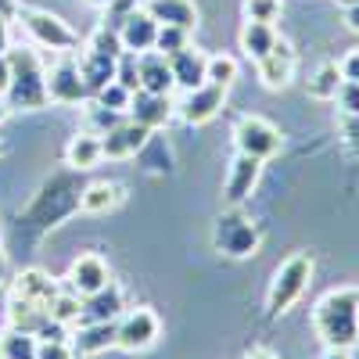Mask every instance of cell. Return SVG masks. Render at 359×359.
<instances>
[{
  "label": "cell",
  "mask_w": 359,
  "mask_h": 359,
  "mask_svg": "<svg viewBox=\"0 0 359 359\" xmlns=\"http://www.w3.org/2000/svg\"><path fill=\"white\" fill-rule=\"evenodd\" d=\"M313 327L327 348L359 345V287L327 291L313 309Z\"/></svg>",
  "instance_id": "obj_1"
},
{
  "label": "cell",
  "mask_w": 359,
  "mask_h": 359,
  "mask_svg": "<svg viewBox=\"0 0 359 359\" xmlns=\"http://www.w3.org/2000/svg\"><path fill=\"white\" fill-rule=\"evenodd\" d=\"M8 90L4 97L11 108H22V111H36L47 104V69L40 62L36 50L29 47H11L8 54Z\"/></svg>",
  "instance_id": "obj_2"
},
{
  "label": "cell",
  "mask_w": 359,
  "mask_h": 359,
  "mask_svg": "<svg viewBox=\"0 0 359 359\" xmlns=\"http://www.w3.org/2000/svg\"><path fill=\"white\" fill-rule=\"evenodd\" d=\"M118 54H123V43H118V33L104 22L94 36L86 43V54L79 62V72H83V83L90 90V97L104 90L111 79H115V69H118Z\"/></svg>",
  "instance_id": "obj_3"
},
{
  "label": "cell",
  "mask_w": 359,
  "mask_h": 359,
  "mask_svg": "<svg viewBox=\"0 0 359 359\" xmlns=\"http://www.w3.org/2000/svg\"><path fill=\"white\" fill-rule=\"evenodd\" d=\"M309 280H313V255H306V252L287 255V259L277 266L273 284H269V294H266V309H269V316L287 313V309L298 302V298L306 294Z\"/></svg>",
  "instance_id": "obj_4"
},
{
  "label": "cell",
  "mask_w": 359,
  "mask_h": 359,
  "mask_svg": "<svg viewBox=\"0 0 359 359\" xmlns=\"http://www.w3.org/2000/svg\"><path fill=\"white\" fill-rule=\"evenodd\" d=\"M18 22L25 29V36L33 40L36 47L43 50H54V54H76L79 50V33L50 11H40V8H18Z\"/></svg>",
  "instance_id": "obj_5"
},
{
  "label": "cell",
  "mask_w": 359,
  "mask_h": 359,
  "mask_svg": "<svg viewBox=\"0 0 359 359\" xmlns=\"http://www.w3.org/2000/svg\"><path fill=\"white\" fill-rule=\"evenodd\" d=\"M212 245L226 259H248V255L259 252V230H255V223L248 216L237 212V208H226V212L216 219Z\"/></svg>",
  "instance_id": "obj_6"
},
{
  "label": "cell",
  "mask_w": 359,
  "mask_h": 359,
  "mask_svg": "<svg viewBox=\"0 0 359 359\" xmlns=\"http://www.w3.org/2000/svg\"><path fill=\"white\" fill-rule=\"evenodd\" d=\"M158 338H162V320L147 306H137L115 320V348L123 352H147Z\"/></svg>",
  "instance_id": "obj_7"
},
{
  "label": "cell",
  "mask_w": 359,
  "mask_h": 359,
  "mask_svg": "<svg viewBox=\"0 0 359 359\" xmlns=\"http://www.w3.org/2000/svg\"><path fill=\"white\" fill-rule=\"evenodd\" d=\"M233 144H237V151H241V155H252V158L266 162V158H273L280 151L284 137H280V130L269 123V118H262V115H241L233 123Z\"/></svg>",
  "instance_id": "obj_8"
},
{
  "label": "cell",
  "mask_w": 359,
  "mask_h": 359,
  "mask_svg": "<svg viewBox=\"0 0 359 359\" xmlns=\"http://www.w3.org/2000/svg\"><path fill=\"white\" fill-rule=\"evenodd\" d=\"M90 97V90L83 83V72H79V62L72 54H62L57 62L47 69V101L50 104H83Z\"/></svg>",
  "instance_id": "obj_9"
},
{
  "label": "cell",
  "mask_w": 359,
  "mask_h": 359,
  "mask_svg": "<svg viewBox=\"0 0 359 359\" xmlns=\"http://www.w3.org/2000/svg\"><path fill=\"white\" fill-rule=\"evenodd\" d=\"M223 104H226V86L201 83L194 90H184V101L176 104V115L184 118L187 126H205L223 111Z\"/></svg>",
  "instance_id": "obj_10"
},
{
  "label": "cell",
  "mask_w": 359,
  "mask_h": 359,
  "mask_svg": "<svg viewBox=\"0 0 359 359\" xmlns=\"http://www.w3.org/2000/svg\"><path fill=\"white\" fill-rule=\"evenodd\" d=\"M104 284H111V269H108V262L97 252H83L79 259H72L69 277H65V291L86 298V294L101 291Z\"/></svg>",
  "instance_id": "obj_11"
},
{
  "label": "cell",
  "mask_w": 359,
  "mask_h": 359,
  "mask_svg": "<svg viewBox=\"0 0 359 359\" xmlns=\"http://www.w3.org/2000/svg\"><path fill=\"white\" fill-rule=\"evenodd\" d=\"M259 176H262V162L237 151L230 169H226V180H223V201H226V208H237L241 201H248V194L259 184Z\"/></svg>",
  "instance_id": "obj_12"
},
{
  "label": "cell",
  "mask_w": 359,
  "mask_h": 359,
  "mask_svg": "<svg viewBox=\"0 0 359 359\" xmlns=\"http://www.w3.org/2000/svg\"><path fill=\"white\" fill-rule=\"evenodd\" d=\"M147 137H151V130H144L133 118H123V123H115L108 133H101V151L111 162H123V158H133V155L144 151Z\"/></svg>",
  "instance_id": "obj_13"
},
{
  "label": "cell",
  "mask_w": 359,
  "mask_h": 359,
  "mask_svg": "<svg viewBox=\"0 0 359 359\" xmlns=\"http://www.w3.org/2000/svg\"><path fill=\"white\" fill-rule=\"evenodd\" d=\"M118 43H123L126 54H147L155 50V36H158V22L147 15L144 8H133L123 22H118Z\"/></svg>",
  "instance_id": "obj_14"
},
{
  "label": "cell",
  "mask_w": 359,
  "mask_h": 359,
  "mask_svg": "<svg viewBox=\"0 0 359 359\" xmlns=\"http://www.w3.org/2000/svg\"><path fill=\"white\" fill-rule=\"evenodd\" d=\"M294 65H298V57H294V47L280 36L273 43V50H269L266 57H259L255 69H259V79L266 90H284L291 79H294Z\"/></svg>",
  "instance_id": "obj_15"
},
{
  "label": "cell",
  "mask_w": 359,
  "mask_h": 359,
  "mask_svg": "<svg viewBox=\"0 0 359 359\" xmlns=\"http://www.w3.org/2000/svg\"><path fill=\"white\" fill-rule=\"evenodd\" d=\"M172 111H176V104L169 101V94H151V90H133L130 108H126V115L133 118V123H140L144 130H151V133L169 123Z\"/></svg>",
  "instance_id": "obj_16"
},
{
  "label": "cell",
  "mask_w": 359,
  "mask_h": 359,
  "mask_svg": "<svg viewBox=\"0 0 359 359\" xmlns=\"http://www.w3.org/2000/svg\"><path fill=\"white\" fill-rule=\"evenodd\" d=\"M123 309H126V306H123V287L111 280V284H104L101 291L79 298V323H108V320L123 316ZM79 323H76V327H79Z\"/></svg>",
  "instance_id": "obj_17"
},
{
  "label": "cell",
  "mask_w": 359,
  "mask_h": 359,
  "mask_svg": "<svg viewBox=\"0 0 359 359\" xmlns=\"http://www.w3.org/2000/svg\"><path fill=\"white\" fill-rule=\"evenodd\" d=\"M69 338H72L69 345H72L76 359L101 355V352L115 348V320H108V323H79V327H72Z\"/></svg>",
  "instance_id": "obj_18"
},
{
  "label": "cell",
  "mask_w": 359,
  "mask_h": 359,
  "mask_svg": "<svg viewBox=\"0 0 359 359\" xmlns=\"http://www.w3.org/2000/svg\"><path fill=\"white\" fill-rule=\"evenodd\" d=\"M123 201H126V187L123 184H115V180H97V184H86L79 191V212H86V216H108Z\"/></svg>",
  "instance_id": "obj_19"
},
{
  "label": "cell",
  "mask_w": 359,
  "mask_h": 359,
  "mask_svg": "<svg viewBox=\"0 0 359 359\" xmlns=\"http://www.w3.org/2000/svg\"><path fill=\"white\" fill-rule=\"evenodd\" d=\"M205 65H208V54H201L198 47H184V50H176L169 54V72H172V86L180 90H194L205 83Z\"/></svg>",
  "instance_id": "obj_20"
},
{
  "label": "cell",
  "mask_w": 359,
  "mask_h": 359,
  "mask_svg": "<svg viewBox=\"0 0 359 359\" xmlns=\"http://www.w3.org/2000/svg\"><path fill=\"white\" fill-rule=\"evenodd\" d=\"M47 323H50V309H47V306L29 302V298H18V294L8 298V327L40 338V334L47 331Z\"/></svg>",
  "instance_id": "obj_21"
},
{
  "label": "cell",
  "mask_w": 359,
  "mask_h": 359,
  "mask_svg": "<svg viewBox=\"0 0 359 359\" xmlns=\"http://www.w3.org/2000/svg\"><path fill=\"white\" fill-rule=\"evenodd\" d=\"M144 11L158 25H176V29H187V33H194V25H198L194 0H144Z\"/></svg>",
  "instance_id": "obj_22"
},
{
  "label": "cell",
  "mask_w": 359,
  "mask_h": 359,
  "mask_svg": "<svg viewBox=\"0 0 359 359\" xmlns=\"http://www.w3.org/2000/svg\"><path fill=\"white\" fill-rule=\"evenodd\" d=\"M57 280L50 277V273H43V269H22V273L15 277V284H11V294H18V298H29V302H40V306H47L50 309V302L57 298Z\"/></svg>",
  "instance_id": "obj_23"
},
{
  "label": "cell",
  "mask_w": 359,
  "mask_h": 359,
  "mask_svg": "<svg viewBox=\"0 0 359 359\" xmlns=\"http://www.w3.org/2000/svg\"><path fill=\"white\" fill-rule=\"evenodd\" d=\"M137 72H140V90H151V94H169L172 90L169 57L158 54V50L137 54Z\"/></svg>",
  "instance_id": "obj_24"
},
{
  "label": "cell",
  "mask_w": 359,
  "mask_h": 359,
  "mask_svg": "<svg viewBox=\"0 0 359 359\" xmlns=\"http://www.w3.org/2000/svg\"><path fill=\"white\" fill-rule=\"evenodd\" d=\"M101 158H104V151H101V137H97V133H90V130H79V133L65 144V165L76 169V172L94 169Z\"/></svg>",
  "instance_id": "obj_25"
},
{
  "label": "cell",
  "mask_w": 359,
  "mask_h": 359,
  "mask_svg": "<svg viewBox=\"0 0 359 359\" xmlns=\"http://www.w3.org/2000/svg\"><path fill=\"white\" fill-rule=\"evenodd\" d=\"M277 40H280V33H277L273 22H252V18H245V25H241V50H245V57L259 62V57H266L269 50H273Z\"/></svg>",
  "instance_id": "obj_26"
},
{
  "label": "cell",
  "mask_w": 359,
  "mask_h": 359,
  "mask_svg": "<svg viewBox=\"0 0 359 359\" xmlns=\"http://www.w3.org/2000/svg\"><path fill=\"white\" fill-rule=\"evenodd\" d=\"M338 86H341V69H338L334 62H323V65L306 79V94H309L313 101H334Z\"/></svg>",
  "instance_id": "obj_27"
},
{
  "label": "cell",
  "mask_w": 359,
  "mask_h": 359,
  "mask_svg": "<svg viewBox=\"0 0 359 359\" xmlns=\"http://www.w3.org/2000/svg\"><path fill=\"white\" fill-rule=\"evenodd\" d=\"M36 348H40L36 334L15 331V327H8V331L0 334V359H36Z\"/></svg>",
  "instance_id": "obj_28"
},
{
  "label": "cell",
  "mask_w": 359,
  "mask_h": 359,
  "mask_svg": "<svg viewBox=\"0 0 359 359\" xmlns=\"http://www.w3.org/2000/svg\"><path fill=\"white\" fill-rule=\"evenodd\" d=\"M237 79V57L230 54H212L208 57V65H205V83H216V86H226Z\"/></svg>",
  "instance_id": "obj_29"
},
{
  "label": "cell",
  "mask_w": 359,
  "mask_h": 359,
  "mask_svg": "<svg viewBox=\"0 0 359 359\" xmlns=\"http://www.w3.org/2000/svg\"><path fill=\"white\" fill-rule=\"evenodd\" d=\"M50 320L72 331V327L79 323V294H72V291H57V298L50 302Z\"/></svg>",
  "instance_id": "obj_30"
},
{
  "label": "cell",
  "mask_w": 359,
  "mask_h": 359,
  "mask_svg": "<svg viewBox=\"0 0 359 359\" xmlns=\"http://www.w3.org/2000/svg\"><path fill=\"white\" fill-rule=\"evenodd\" d=\"M115 123H123V115H118V111H111V108H104L101 101H90L86 104V130L90 133H108Z\"/></svg>",
  "instance_id": "obj_31"
},
{
  "label": "cell",
  "mask_w": 359,
  "mask_h": 359,
  "mask_svg": "<svg viewBox=\"0 0 359 359\" xmlns=\"http://www.w3.org/2000/svg\"><path fill=\"white\" fill-rule=\"evenodd\" d=\"M191 43V33L187 29H176V25H158V36H155V50L158 54H176V50H184Z\"/></svg>",
  "instance_id": "obj_32"
},
{
  "label": "cell",
  "mask_w": 359,
  "mask_h": 359,
  "mask_svg": "<svg viewBox=\"0 0 359 359\" xmlns=\"http://www.w3.org/2000/svg\"><path fill=\"white\" fill-rule=\"evenodd\" d=\"M130 97H133V90H126L123 83H115V79H111L104 90H97V94H94V101H101L104 108H111V111H118V115H126Z\"/></svg>",
  "instance_id": "obj_33"
},
{
  "label": "cell",
  "mask_w": 359,
  "mask_h": 359,
  "mask_svg": "<svg viewBox=\"0 0 359 359\" xmlns=\"http://www.w3.org/2000/svg\"><path fill=\"white\" fill-rule=\"evenodd\" d=\"M280 0H245V18L252 22H277Z\"/></svg>",
  "instance_id": "obj_34"
},
{
  "label": "cell",
  "mask_w": 359,
  "mask_h": 359,
  "mask_svg": "<svg viewBox=\"0 0 359 359\" xmlns=\"http://www.w3.org/2000/svg\"><path fill=\"white\" fill-rule=\"evenodd\" d=\"M334 104H338V111H341V115H359V83L341 79L338 94H334Z\"/></svg>",
  "instance_id": "obj_35"
},
{
  "label": "cell",
  "mask_w": 359,
  "mask_h": 359,
  "mask_svg": "<svg viewBox=\"0 0 359 359\" xmlns=\"http://www.w3.org/2000/svg\"><path fill=\"white\" fill-rule=\"evenodd\" d=\"M36 359H76V352H72L69 338H40Z\"/></svg>",
  "instance_id": "obj_36"
},
{
  "label": "cell",
  "mask_w": 359,
  "mask_h": 359,
  "mask_svg": "<svg viewBox=\"0 0 359 359\" xmlns=\"http://www.w3.org/2000/svg\"><path fill=\"white\" fill-rule=\"evenodd\" d=\"M341 137L348 144V151L359 155V115H341Z\"/></svg>",
  "instance_id": "obj_37"
},
{
  "label": "cell",
  "mask_w": 359,
  "mask_h": 359,
  "mask_svg": "<svg viewBox=\"0 0 359 359\" xmlns=\"http://www.w3.org/2000/svg\"><path fill=\"white\" fill-rule=\"evenodd\" d=\"M341 79H348V83H359V47H352L345 57H341Z\"/></svg>",
  "instance_id": "obj_38"
},
{
  "label": "cell",
  "mask_w": 359,
  "mask_h": 359,
  "mask_svg": "<svg viewBox=\"0 0 359 359\" xmlns=\"http://www.w3.org/2000/svg\"><path fill=\"white\" fill-rule=\"evenodd\" d=\"M8 50H11V22L0 18V57H4Z\"/></svg>",
  "instance_id": "obj_39"
},
{
  "label": "cell",
  "mask_w": 359,
  "mask_h": 359,
  "mask_svg": "<svg viewBox=\"0 0 359 359\" xmlns=\"http://www.w3.org/2000/svg\"><path fill=\"white\" fill-rule=\"evenodd\" d=\"M345 25L352 29V33H359V0H352V4L345 8Z\"/></svg>",
  "instance_id": "obj_40"
},
{
  "label": "cell",
  "mask_w": 359,
  "mask_h": 359,
  "mask_svg": "<svg viewBox=\"0 0 359 359\" xmlns=\"http://www.w3.org/2000/svg\"><path fill=\"white\" fill-rule=\"evenodd\" d=\"M0 18H18V0H0Z\"/></svg>",
  "instance_id": "obj_41"
},
{
  "label": "cell",
  "mask_w": 359,
  "mask_h": 359,
  "mask_svg": "<svg viewBox=\"0 0 359 359\" xmlns=\"http://www.w3.org/2000/svg\"><path fill=\"white\" fill-rule=\"evenodd\" d=\"M8 57H0V97H4V90H8Z\"/></svg>",
  "instance_id": "obj_42"
},
{
  "label": "cell",
  "mask_w": 359,
  "mask_h": 359,
  "mask_svg": "<svg viewBox=\"0 0 359 359\" xmlns=\"http://www.w3.org/2000/svg\"><path fill=\"white\" fill-rule=\"evenodd\" d=\"M320 359H352V355H348V348H327Z\"/></svg>",
  "instance_id": "obj_43"
},
{
  "label": "cell",
  "mask_w": 359,
  "mask_h": 359,
  "mask_svg": "<svg viewBox=\"0 0 359 359\" xmlns=\"http://www.w3.org/2000/svg\"><path fill=\"white\" fill-rule=\"evenodd\" d=\"M248 359H280V355H277V352H269V348H255Z\"/></svg>",
  "instance_id": "obj_44"
},
{
  "label": "cell",
  "mask_w": 359,
  "mask_h": 359,
  "mask_svg": "<svg viewBox=\"0 0 359 359\" xmlns=\"http://www.w3.org/2000/svg\"><path fill=\"white\" fill-rule=\"evenodd\" d=\"M83 4H90V8H108L111 0H83Z\"/></svg>",
  "instance_id": "obj_45"
},
{
  "label": "cell",
  "mask_w": 359,
  "mask_h": 359,
  "mask_svg": "<svg viewBox=\"0 0 359 359\" xmlns=\"http://www.w3.org/2000/svg\"><path fill=\"white\" fill-rule=\"evenodd\" d=\"M4 118H8V104H4V101H0V123H4Z\"/></svg>",
  "instance_id": "obj_46"
},
{
  "label": "cell",
  "mask_w": 359,
  "mask_h": 359,
  "mask_svg": "<svg viewBox=\"0 0 359 359\" xmlns=\"http://www.w3.org/2000/svg\"><path fill=\"white\" fill-rule=\"evenodd\" d=\"M0 277H4V252H0Z\"/></svg>",
  "instance_id": "obj_47"
},
{
  "label": "cell",
  "mask_w": 359,
  "mask_h": 359,
  "mask_svg": "<svg viewBox=\"0 0 359 359\" xmlns=\"http://www.w3.org/2000/svg\"><path fill=\"white\" fill-rule=\"evenodd\" d=\"M0 155H4V144H0Z\"/></svg>",
  "instance_id": "obj_48"
}]
</instances>
